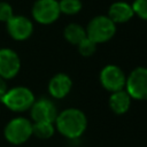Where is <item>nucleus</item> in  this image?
Segmentation results:
<instances>
[{
	"instance_id": "1",
	"label": "nucleus",
	"mask_w": 147,
	"mask_h": 147,
	"mask_svg": "<svg viewBox=\"0 0 147 147\" xmlns=\"http://www.w3.org/2000/svg\"><path fill=\"white\" fill-rule=\"evenodd\" d=\"M55 130L68 139H77L87 129V117L78 108H65L60 111L54 122Z\"/></svg>"
},
{
	"instance_id": "2",
	"label": "nucleus",
	"mask_w": 147,
	"mask_h": 147,
	"mask_svg": "<svg viewBox=\"0 0 147 147\" xmlns=\"http://www.w3.org/2000/svg\"><path fill=\"white\" fill-rule=\"evenodd\" d=\"M86 37L98 44H105L116 33V24L107 15L94 16L85 26Z\"/></svg>"
},
{
	"instance_id": "3",
	"label": "nucleus",
	"mask_w": 147,
	"mask_h": 147,
	"mask_svg": "<svg viewBox=\"0 0 147 147\" xmlns=\"http://www.w3.org/2000/svg\"><path fill=\"white\" fill-rule=\"evenodd\" d=\"M34 100V94L30 88L25 86H15L13 88H8L7 93L0 101L9 110L22 113L25 110H30Z\"/></svg>"
},
{
	"instance_id": "4",
	"label": "nucleus",
	"mask_w": 147,
	"mask_h": 147,
	"mask_svg": "<svg viewBox=\"0 0 147 147\" xmlns=\"http://www.w3.org/2000/svg\"><path fill=\"white\" fill-rule=\"evenodd\" d=\"M3 134L11 145H22L32 137V122L22 116L11 118L6 124Z\"/></svg>"
},
{
	"instance_id": "5",
	"label": "nucleus",
	"mask_w": 147,
	"mask_h": 147,
	"mask_svg": "<svg viewBox=\"0 0 147 147\" xmlns=\"http://www.w3.org/2000/svg\"><path fill=\"white\" fill-rule=\"evenodd\" d=\"M124 90L132 100L147 101V68L137 67L127 76Z\"/></svg>"
},
{
	"instance_id": "6",
	"label": "nucleus",
	"mask_w": 147,
	"mask_h": 147,
	"mask_svg": "<svg viewBox=\"0 0 147 147\" xmlns=\"http://www.w3.org/2000/svg\"><path fill=\"white\" fill-rule=\"evenodd\" d=\"M99 80L101 86L113 93L116 91L124 90L125 82H126V75L125 72L116 64H107L105 65L99 75Z\"/></svg>"
},
{
	"instance_id": "7",
	"label": "nucleus",
	"mask_w": 147,
	"mask_h": 147,
	"mask_svg": "<svg viewBox=\"0 0 147 147\" xmlns=\"http://www.w3.org/2000/svg\"><path fill=\"white\" fill-rule=\"evenodd\" d=\"M60 15L57 0H37L32 6V17L39 24H52L57 21Z\"/></svg>"
},
{
	"instance_id": "8",
	"label": "nucleus",
	"mask_w": 147,
	"mask_h": 147,
	"mask_svg": "<svg viewBox=\"0 0 147 147\" xmlns=\"http://www.w3.org/2000/svg\"><path fill=\"white\" fill-rule=\"evenodd\" d=\"M59 111L55 103L47 98L34 100L30 108V116L32 122H55Z\"/></svg>"
},
{
	"instance_id": "9",
	"label": "nucleus",
	"mask_w": 147,
	"mask_h": 147,
	"mask_svg": "<svg viewBox=\"0 0 147 147\" xmlns=\"http://www.w3.org/2000/svg\"><path fill=\"white\" fill-rule=\"evenodd\" d=\"M6 24L9 36L18 41L29 39L33 32L32 21L22 15H14Z\"/></svg>"
},
{
	"instance_id": "10",
	"label": "nucleus",
	"mask_w": 147,
	"mask_h": 147,
	"mask_svg": "<svg viewBox=\"0 0 147 147\" xmlns=\"http://www.w3.org/2000/svg\"><path fill=\"white\" fill-rule=\"evenodd\" d=\"M21 69V59L18 54L10 48L0 49V77L3 79L14 78Z\"/></svg>"
},
{
	"instance_id": "11",
	"label": "nucleus",
	"mask_w": 147,
	"mask_h": 147,
	"mask_svg": "<svg viewBox=\"0 0 147 147\" xmlns=\"http://www.w3.org/2000/svg\"><path fill=\"white\" fill-rule=\"evenodd\" d=\"M71 88H72V79L70 78L69 75L63 72H59L54 75L49 79L47 85V90L51 96L57 100L65 98L71 92Z\"/></svg>"
},
{
	"instance_id": "12",
	"label": "nucleus",
	"mask_w": 147,
	"mask_h": 147,
	"mask_svg": "<svg viewBox=\"0 0 147 147\" xmlns=\"http://www.w3.org/2000/svg\"><path fill=\"white\" fill-rule=\"evenodd\" d=\"M107 16L117 25L132 20V17L134 16V11L131 3L126 1H115L109 6Z\"/></svg>"
},
{
	"instance_id": "13",
	"label": "nucleus",
	"mask_w": 147,
	"mask_h": 147,
	"mask_svg": "<svg viewBox=\"0 0 147 147\" xmlns=\"http://www.w3.org/2000/svg\"><path fill=\"white\" fill-rule=\"evenodd\" d=\"M132 103V99L125 90L116 91L110 93L108 105L110 110L116 115H123L129 111Z\"/></svg>"
},
{
	"instance_id": "14",
	"label": "nucleus",
	"mask_w": 147,
	"mask_h": 147,
	"mask_svg": "<svg viewBox=\"0 0 147 147\" xmlns=\"http://www.w3.org/2000/svg\"><path fill=\"white\" fill-rule=\"evenodd\" d=\"M64 39L71 45H78L84 38H86L85 28L78 23H69L63 30Z\"/></svg>"
},
{
	"instance_id": "15",
	"label": "nucleus",
	"mask_w": 147,
	"mask_h": 147,
	"mask_svg": "<svg viewBox=\"0 0 147 147\" xmlns=\"http://www.w3.org/2000/svg\"><path fill=\"white\" fill-rule=\"evenodd\" d=\"M55 133V125L52 122H32V136L39 139H49Z\"/></svg>"
},
{
	"instance_id": "16",
	"label": "nucleus",
	"mask_w": 147,
	"mask_h": 147,
	"mask_svg": "<svg viewBox=\"0 0 147 147\" xmlns=\"http://www.w3.org/2000/svg\"><path fill=\"white\" fill-rule=\"evenodd\" d=\"M59 7H60L61 14L72 16V15L78 14L82 10L83 2L82 0H60Z\"/></svg>"
},
{
	"instance_id": "17",
	"label": "nucleus",
	"mask_w": 147,
	"mask_h": 147,
	"mask_svg": "<svg viewBox=\"0 0 147 147\" xmlns=\"http://www.w3.org/2000/svg\"><path fill=\"white\" fill-rule=\"evenodd\" d=\"M77 48H78V53L82 56L90 57V56H92L95 53V51H96V44L86 37V38H84L77 45Z\"/></svg>"
},
{
	"instance_id": "18",
	"label": "nucleus",
	"mask_w": 147,
	"mask_h": 147,
	"mask_svg": "<svg viewBox=\"0 0 147 147\" xmlns=\"http://www.w3.org/2000/svg\"><path fill=\"white\" fill-rule=\"evenodd\" d=\"M131 5L134 15L144 21H147V0H134Z\"/></svg>"
},
{
	"instance_id": "19",
	"label": "nucleus",
	"mask_w": 147,
	"mask_h": 147,
	"mask_svg": "<svg viewBox=\"0 0 147 147\" xmlns=\"http://www.w3.org/2000/svg\"><path fill=\"white\" fill-rule=\"evenodd\" d=\"M14 16L13 8L8 2H0V22H8Z\"/></svg>"
},
{
	"instance_id": "20",
	"label": "nucleus",
	"mask_w": 147,
	"mask_h": 147,
	"mask_svg": "<svg viewBox=\"0 0 147 147\" xmlns=\"http://www.w3.org/2000/svg\"><path fill=\"white\" fill-rule=\"evenodd\" d=\"M7 91H8V86H7L6 79L0 77V100L3 98V95L7 93Z\"/></svg>"
}]
</instances>
